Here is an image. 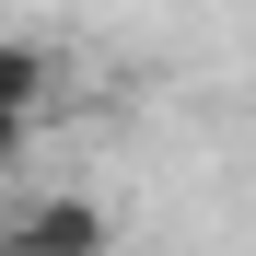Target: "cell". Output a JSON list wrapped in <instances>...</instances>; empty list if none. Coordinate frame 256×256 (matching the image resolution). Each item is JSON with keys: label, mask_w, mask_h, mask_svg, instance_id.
<instances>
[{"label": "cell", "mask_w": 256, "mask_h": 256, "mask_svg": "<svg viewBox=\"0 0 256 256\" xmlns=\"http://www.w3.org/2000/svg\"><path fill=\"white\" fill-rule=\"evenodd\" d=\"M116 244V222L82 186H47V198H24L12 222H0V256H105Z\"/></svg>", "instance_id": "6da1fadb"}, {"label": "cell", "mask_w": 256, "mask_h": 256, "mask_svg": "<svg viewBox=\"0 0 256 256\" xmlns=\"http://www.w3.org/2000/svg\"><path fill=\"white\" fill-rule=\"evenodd\" d=\"M47 94H58V58H47V47H24V35H0V128L24 140V128L47 116Z\"/></svg>", "instance_id": "7a4b0ae2"}, {"label": "cell", "mask_w": 256, "mask_h": 256, "mask_svg": "<svg viewBox=\"0 0 256 256\" xmlns=\"http://www.w3.org/2000/svg\"><path fill=\"white\" fill-rule=\"evenodd\" d=\"M12 152H24V140H12V128H0V163H12Z\"/></svg>", "instance_id": "3957f363"}]
</instances>
